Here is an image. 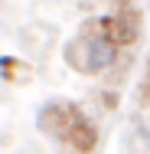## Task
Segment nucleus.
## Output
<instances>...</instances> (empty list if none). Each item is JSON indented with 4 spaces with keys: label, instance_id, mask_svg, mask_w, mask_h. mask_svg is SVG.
<instances>
[{
    "label": "nucleus",
    "instance_id": "obj_1",
    "mask_svg": "<svg viewBox=\"0 0 150 154\" xmlns=\"http://www.w3.org/2000/svg\"><path fill=\"white\" fill-rule=\"evenodd\" d=\"M39 128L46 134H52L56 141L72 144L75 151H91L95 148V131H91V125L82 118V112L72 102H52V105H46L43 115H39Z\"/></svg>",
    "mask_w": 150,
    "mask_h": 154
},
{
    "label": "nucleus",
    "instance_id": "obj_2",
    "mask_svg": "<svg viewBox=\"0 0 150 154\" xmlns=\"http://www.w3.org/2000/svg\"><path fill=\"white\" fill-rule=\"evenodd\" d=\"M78 49H82V56H69V59L75 62V69L78 72H104L111 62H114V56H118V46L104 36V33H95V36H85V39H78L75 43Z\"/></svg>",
    "mask_w": 150,
    "mask_h": 154
},
{
    "label": "nucleus",
    "instance_id": "obj_3",
    "mask_svg": "<svg viewBox=\"0 0 150 154\" xmlns=\"http://www.w3.org/2000/svg\"><path fill=\"white\" fill-rule=\"evenodd\" d=\"M101 26H104V36L118 46V43H134L137 39V33H140V13H131V10H124V13H114V17H108V20H101Z\"/></svg>",
    "mask_w": 150,
    "mask_h": 154
}]
</instances>
